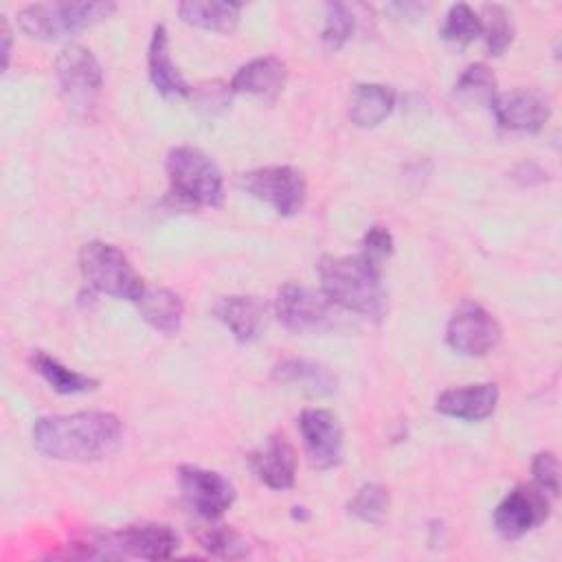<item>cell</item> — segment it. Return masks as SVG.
I'll return each instance as SVG.
<instances>
[{"label":"cell","instance_id":"obj_25","mask_svg":"<svg viewBox=\"0 0 562 562\" xmlns=\"http://www.w3.org/2000/svg\"><path fill=\"white\" fill-rule=\"evenodd\" d=\"M509 11L501 4H485L481 9V35L490 55H503L514 42V24Z\"/></svg>","mask_w":562,"mask_h":562},{"label":"cell","instance_id":"obj_26","mask_svg":"<svg viewBox=\"0 0 562 562\" xmlns=\"http://www.w3.org/2000/svg\"><path fill=\"white\" fill-rule=\"evenodd\" d=\"M454 94L465 101H481V103L492 105V101L498 94L496 77L485 64H472L457 79Z\"/></svg>","mask_w":562,"mask_h":562},{"label":"cell","instance_id":"obj_3","mask_svg":"<svg viewBox=\"0 0 562 562\" xmlns=\"http://www.w3.org/2000/svg\"><path fill=\"white\" fill-rule=\"evenodd\" d=\"M169 195L184 206H220L224 178L220 167L198 147L180 145L167 154Z\"/></svg>","mask_w":562,"mask_h":562},{"label":"cell","instance_id":"obj_17","mask_svg":"<svg viewBox=\"0 0 562 562\" xmlns=\"http://www.w3.org/2000/svg\"><path fill=\"white\" fill-rule=\"evenodd\" d=\"M285 77H288L285 61H281L274 55H266V57H255L248 64L239 66L228 88L233 92L274 101L285 86Z\"/></svg>","mask_w":562,"mask_h":562},{"label":"cell","instance_id":"obj_16","mask_svg":"<svg viewBox=\"0 0 562 562\" xmlns=\"http://www.w3.org/2000/svg\"><path fill=\"white\" fill-rule=\"evenodd\" d=\"M498 404V386L494 382H479V384H463L443 391L435 408L437 413L463 422H481L487 419Z\"/></svg>","mask_w":562,"mask_h":562},{"label":"cell","instance_id":"obj_5","mask_svg":"<svg viewBox=\"0 0 562 562\" xmlns=\"http://www.w3.org/2000/svg\"><path fill=\"white\" fill-rule=\"evenodd\" d=\"M79 268L83 279L112 299L136 303L145 290L143 279L121 248L108 241H88L79 250Z\"/></svg>","mask_w":562,"mask_h":562},{"label":"cell","instance_id":"obj_8","mask_svg":"<svg viewBox=\"0 0 562 562\" xmlns=\"http://www.w3.org/2000/svg\"><path fill=\"white\" fill-rule=\"evenodd\" d=\"M334 303L321 292L299 283H285L277 292L274 312L279 323L294 334L323 331L334 325Z\"/></svg>","mask_w":562,"mask_h":562},{"label":"cell","instance_id":"obj_7","mask_svg":"<svg viewBox=\"0 0 562 562\" xmlns=\"http://www.w3.org/2000/svg\"><path fill=\"white\" fill-rule=\"evenodd\" d=\"M239 187L252 198L270 204L279 215H296L307 198V184L299 169L270 165L239 176Z\"/></svg>","mask_w":562,"mask_h":562},{"label":"cell","instance_id":"obj_31","mask_svg":"<svg viewBox=\"0 0 562 562\" xmlns=\"http://www.w3.org/2000/svg\"><path fill=\"white\" fill-rule=\"evenodd\" d=\"M531 474L536 487H540L544 494H560V463L553 452H538L531 461Z\"/></svg>","mask_w":562,"mask_h":562},{"label":"cell","instance_id":"obj_12","mask_svg":"<svg viewBox=\"0 0 562 562\" xmlns=\"http://www.w3.org/2000/svg\"><path fill=\"white\" fill-rule=\"evenodd\" d=\"M112 558H143V560H167L178 551L180 538L165 522H140L127 525L119 531L103 536Z\"/></svg>","mask_w":562,"mask_h":562},{"label":"cell","instance_id":"obj_28","mask_svg":"<svg viewBox=\"0 0 562 562\" xmlns=\"http://www.w3.org/2000/svg\"><path fill=\"white\" fill-rule=\"evenodd\" d=\"M356 31V15L345 2H327L325 4V22L321 31V40L327 50L342 48Z\"/></svg>","mask_w":562,"mask_h":562},{"label":"cell","instance_id":"obj_34","mask_svg":"<svg viewBox=\"0 0 562 562\" xmlns=\"http://www.w3.org/2000/svg\"><path fill=\"white\" fill-rule=\"evenodd\" d=\"M2 68L9 66V57H11V31H9V22L2 20Z\"/></svg>","mask_w":562,"mask_h":562},{"label":"cell","instance_id":"obj_15","mask_svg":"<svg viewBox=\"0 0 562 562\" xmlns=\"http://www.w3.org/2000/svg\"><path fill=\"white\" fill-rule=\"evenodd\" d=\"M250 465L257 479L272 490H288L296 479V452L285 435H270L252 454Z\"/></svg>","mask_w":562,"mask_h":562},{"label":"cell","instance_id":"obj_4","mask_svg":"<svg viewBox=\"0 0 562 562\" xmlns=\"http://www.w3.org/2000/svg\"><path fill=\"white\" fill-rule=\"evenodd\" d=\"M116 11L114 2H37L18 11V26L35 40H61Z\"/></svg>","mask_w":562,"mask_h":562},{"label":"cell","instance_id":"obj_19","mask_svg":"<svg viewBox=\"0 0 562 562\" xmlns=\"http://www.w3.org/2000/svg\"><path fill=\"white\" fill-rule=\"evenodd\" d=\"M147 66H149V79L154 88L169 99H182L191 94L189 83L180 75L178 66L171 59L169 48V33L162 24L154 26L151 40H149V53H147Z\"/></svg>","mask_w":562,"mask_h":562},{"label":"cell","instance_id":"obj_18","mask_svg":"<svg viewBox=\"0 0 562 562\" xmlns=\"http://www.w3.org/2000/svg\"><path fill=\"white\" fill-rule=\"evenodd\" d=\"M213 316L239 342H250L261 334V327L266 323V305L257 296H246V294L222 296L213 305Z\"/></svg>","mask_w":562,"mask_h":562},{"label":"cell","instance_id":"obj_2","mask_svg":"<svg viewBox=\"0 0 562 562\" xmlns=\"http://www.w3.org/2000/svg\"><path fill=\"white\" fill-rule=\"evenodd\" d=\"M321 292L336 305L362 316L380 318L386 312V292L380 268L362 255H327L318 261Z\"/></svg>","mask_w":562,"mask_h":562},{"label":"cell","instance_id":"obj_23","mask_svg":"<svg viewBox=\"0 0 562 562\" xmlns=\"http://www.w3.org/2000/svg\"><path fill=\"white\" fill-rule=\"evenodd\" d=\"M178 13L187 24L198 29L231 33L241 15V2H215V0H187L178 4Z\"/></svg>","mask_w":562,"mask_h":562},{"label":"cell","instance_id":"obj_13","mask_svg":"<svg viewBox=\"0 0 562 562\" xmlns=\"http://www.w3.org/2000/svg\"><path fill=\"white\" fill-rule=\"evenodd\" d=\"M301 437L316 470L336 468L342 459V428L334 413L325 408H305L299 417Z\"/></svg>","mask_w":562,"mask_h":562},{"label":"cell","instance_id":"obj_20","mask_svg":"<svg viewBox=\"0 0 562 562\" xmlns=\"http://www.w3.org/2000/svg\"><path fill=\"white\" fill-rule=\"evenodd\" d=\"M272 380L310 395H331L338 386L336 375L325 364L303 358H288L274 364Z\"/></svg>","mask_w":562,"mask_h":562},{"label":"cell","instance_id":"obj_32","mask_svg":"<svg viewBox=\"0 0 562 562\" xmlns=\"http://www.w3.org/2000/svg\"><path fill=\"white\" fill-rule=\"evenodd\" d=\"M364 259H369L373 266L382 268L384 259L393 255V235L384 226H371L362 237V252Z\"/></svg>","mask_w":562,"mask_h":562},{"label":"cell","instance_id":"obj_21","mask_svg":"<svg viewBox=\"0 0 562 562\" xmlns=\"http://www.w3.org/2000/svg\"><path fill=\"white\" fill-rule=\"evenodd\" d=\"M136 305L143 321L149 323L156 331L176 334L182 325V316H184L182 299L169 288L145 285Z\"/></svg>","mask_w":562,"mask_h":562},{"label":"cell","instance_id":"obj_24","mask_svg":"<svg viewBox=\"0 0 562 562\" xmlns=\"http://www.w3.org/2000/svg\"><path fill=\"white\" fill-rule=\"evenodd\" d=\"M29 362L33 367V371H37L53 391L61 393V395H75V393H86L92 391L97 386V380L79 373L75 369H68L66 364H61L57 358H53L50 353L35 349L29 356Z\"/></svg>","mask_w":562,"mask_h":562},{"label":"cell","instance_id":"obj_33","mask_svg":"<svg viewBox=\"0 0 562 562\" xmlns=\"http://www.w3.org/2000/svg\"><path fill=\"white\" fill-rule=\"evenodd\" d=\"M386 11L395 13V18H419V13L426 11L424 4H417V2H393V4H386Z\"/></svg>","mask_w":562,"mask_h":562},{"label":"cell","instance_id":"obj_6","mask_svg":"<svg viewBox=\"0 0 562 562\" xmlns=\"http://www.w3.org/2000/svg\"><path fill=\"white\" fill-rule=\"evenodd\" d=\"M55 79L66 108L86 116L97 105L103 88V70L94 53L83 44H68L55 57Z\"/></svg>","mask_w":562,"mask_h":562},{"label":"cell","instance_id":"obj_9","mask_svg":"<svg viewBox=\"0 0 562 562\" xmlns=\"http://www.w3.org/2000/svg\"><path fill=\"white\" fill-rule=\"evenodd\" d=\"M498 321L479 303L463 301L450 316L446 342L461 356H485L501 342Z\"/></svg>","mask_w":562,"mask_h":562},{"label":"cell","instance_id":"obj_29","mask_svg":"<svg viewBox=\"0 0 562 562\" xmlns=\"http://www.w3.org/2000/svg\"><path fill=\"white\" fill-rule=\"evenodd\" d=\"M200 544L215 558L237 560V558H246L250 553L248 540L239 531H235L233 527H226V525L209 527L200 536Z\"/></svg>","mask_w":562,"mask_h":562},{"label":"cell","instance_id":"obj_30","mask_svg":"<svg viewBox=\"0 0 562 562\" xmlns=\"http://www.w3.org/2000/svg\"><path fill=\"white\" fill-rule=\"evenodd\" d=\"M389 490L378 483H364L349 501V512L362 522H380L389 512Z\"/></svg>","mask_w":562,"mask_h":562},{"label":"cell","instance_id":"obj_14","mask_svg":"<svg viewBox=\"0 0 562 562\" xmlns=\"http://www.w3.org/2000/svg\"><path fill=\"white\" fill-rule=\"evenodd\" d=\"M490 110L501 127L512 132H540L551 116L549 101L533 90H509L498 92Z\"/></svg>","mask_w":562,"mask_h":562},{"label":"cell","instance_id":"obj_1","mask_svg":"<svg viewBox=\"0 0 562 562\" xmlns=\"http://www.w3.org/2000/svg\"><path fill=\"white\" fill-rule=\"evenodd\" d=\"M121 437V419L105 411L46 415L35 419L31 428V439L40 454L75 463L99 461L112 454Z\"/></svg>","mask_w":562,"mask_h":562},{"label":"cell","instance_id":"obj_27","mask_svg":"<svg viewBox=\"0 0 562 562\" xmlns=\"http://www.w3.org/2000/svg\"><path fill=\"white\" fill-rule=\"evenodd\" d=\"M439 35L448 42L465 46L481 35V20L470 4L457 2L448 9L443 24L439 29Z\"/></svg>","mask_w":562,"mask_h":562},{"label":"cell","instance_id":"obj_22","mask_svg":"<svg viewBox=\"0 0 562 562\" xmlns=\"http://www.w3.org/2000/svg\"><path fill=\"white\" fill-rule=\"evenodd\" d=\"M395 105L393 88L384 83H358L349 103V119L358 127L380 125Z\"/></svg>","mask_w":562,"mask_h":562},{"label":"cell","instance_id":"obj_11","mask_svg":"<svg viewBox=\"0 0 562 562\" xmlns=\"http://www.w3.org/2000/svg\"><path fill=\"white\" fill-rule=\"evenodd\" d=\"M178 481L187 505L206 520H217L235 501L233 483L215 470L182 465Z\"/></svg>","mask_w":562,"mask_h":562},{"label":"cell","instance_id":"obj_10","mask_svg":"<svg viewBox=\"0 0 562 562\" xmlns=\"http://www.w3.org/2000/svg\"><path fill=\"white\" fill-rule=\"evenodd\" d=\"M549 496L540 487L516 485L494 509V529L505 540H516L549 518Z\"/></svg>","mask_w":562,"mask_h":562}]
</instances>
